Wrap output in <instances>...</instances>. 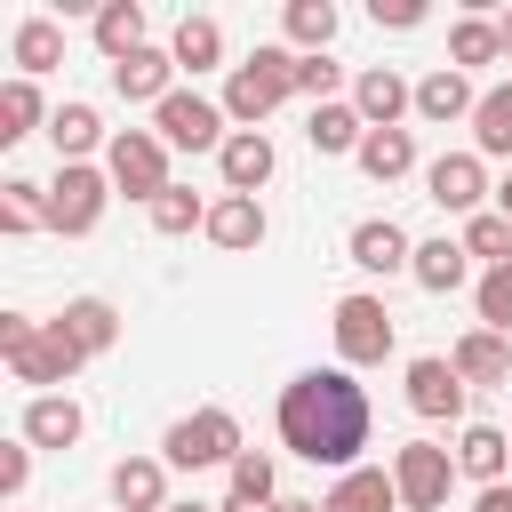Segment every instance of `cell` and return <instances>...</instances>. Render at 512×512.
Masks as SVG:
<instances>
[{"label":"cell","instance_id":"obj_20","mask_svg":"<svg viewBox=\"0 0 512 512\" xmlns=\"http://www.w3.org/2000/svg\"><path fill=\"white\" fill-rule=\"evenodd\" d=\"M320 512H400V488H392V464H352L328 496H320Z\"/></svg>","mask_w":512,"mask_h":512},{"label":"cell","instance_id":"obj_18","mask_svg":"<svg viewBox=\"0 0 512 512\" xmlns=\"http://www.w3.org/2000/svg\"><path fill=\"white\" fill-rule=\"evenodd\" d=\"M448 368H456L464 384H512V336H496V328H464L456 352H448Z\"/></svg>","mask_w":512,"mask_h":512},{"label":"cell","instance_id":"obj_23","mask_svg":"<svg viewBox=\"0 0 512 512\" xmlns=\"http://www.w3.org/2000/svg\"><path fill=\"white\" fill-rule=\"evenodd\" d=\"M408 272H416L424 296H456V288L472 280V248L448 240V232H440V240H416V264H408Z\"/></svg>","mask_w":512,"mask_h":512},{"label":"cell","instance_id":"obj_37","mask_svg":"<svg viewBox=\"0 0 512 512\" xmlns=\"http://www.w3.org/2000/svg\"><path fill=\"white\" fill-rule=\"evenodd\" d=\"M272 488H280L272 456H264V448H240V456H232V504H280Z\"/></svg>","mask_w":512,"mask_h":512},{"label":"cell","instance_id":"obj_4","mask_svg":"<svg viewBox=\"0 0 512 512\" xmlns=\"http://www.w3.org/2000/svg\"><path fill=\"white\" fill-rule=\"evenodd\" d=\"M160 456H168L176 472H208V464L232 472V456H240V416H232V408H192V416L168 424Z\"/></svg>","mask_w":512,"mask_h":512},{"label":"cell","instance_id":"obj_39","mask_svg":"<svg viewBox=\"0 0 512 512\" xmlns=\"http://www.w3.org/2000/svg\"><path fill=\"white\" fill-rule=\"evenodd\" d=\"M472 304H480V328H496V336H512V264H496V272H480V288H472Z\"/></svg>","mask_w":512,"mask_h":512},{"label":"cell","instance_id":"obj_47","mask_svg":"<svg viewBox=\"0 0 512 512\" xmlns=\"http://www.w3.org/2000/svg\"><path fill=\"white\" fill-rule=\"evenodd\" d=\"M496 32H504V56H512V8H504V16H496Z\"/></svg>","mask_w":512,"mask_h":512},{"label":"cell","instance_id":"obj_17","mask_svg":"<svg viewBox=\"0 0 512 512\" xmlns=\"http://www.w3.org/2000/svg\"><path fill=\"white\" fill-rule=\"evenodd\" d=\"M352 264L392 280V272H408V264H416V240H408L392 216H368V224H352Z\"/></svg>","mask_w":512,"mask_h":512},{"label":"cell","instance_id":"obj_9","mask_svg":"<svg viewBox=\"0 0 512 512\" xmlns=\"http://www.w3.org/2000/svg\"><path fill=\"white\" fill-rule=\"evenodd\" d=\"M392 312H384V296H336V360L344 368H376L384 352H392Z\"/></svg>","mask_w":512,"mask_h":512},{"label":"cell","instance_id":"obj_5","mask_svg":"<svg viewBox=\"0 0 512 512\" xmlns=\"http://www.w3.org/2000/svg\"><path fill=\"white\" fill-rule=\"evenodd\" d=\"M104 176H112V192H128V200H160L176 176H168V144L152 136V128H112V144H104Z\"/></svg>","mask_w":512,"mask_h":512},{"label":"cell","instance_id":"obj_48","mask_svg":"<svg viewBox=\"0 0 512 512\" xmlns=\"http://www.w3.org/2000/svg\"><path fill=\"white\" fill-rule=\"evenodd\" d=\"M216 512H272V504H216Z\"/></svg>","mask_w":512,"mask_h":512},{"label":"cell","instance_id":"obj_21","mask_svg":"<svg viewBox=\"0 0 512 512\" xmlns=\"http://www.w3.org/2000/svg\"><path fill=\"white\" fill-rule=\"evenodd\" d=\"M472 112H480V96H472V80H464L456 64H440V72L416 80V120L448 128V120H472Z\"/></svg>","mask_w":512,"mask_h":512},{"label":"cell","instance_id":"obj_25","mask_svg":"<svg viewBox=\"0 0 512 512\" xmlns=\"http://www.w3.org/2000/svg\"><path fill=\"white\" fill-rule=\"evenodd\" d=\"M48 144H56V168H64V160H88V152L112 144V136H104V120H96V104H56V112H48Z\"/></svg>","mask_w":512,"mask_h":512},{"label":"cell","instance_id":"obj_12","mask_svg":"<svg viewBox=\"0 0 512 512\" xmlns=\"http://www.w3.org/2000/svg\"><path fill=\"white\" fill-rule=\"evenodd\" d=\"M272 168H280V152H272V136H264V128H232V136H224V152H216L224 192H248V200L272 184Z\"/></svg>","mask_w":512,"mask_h":512},{"label":"cell","instance_id":"obj_6","mask_svg":"<svg viewBox=\"0 0 512 512\" xmlns=\"http://www.w3.org/2000/svg\"><path fill=\"white\" fill-rule=\"evenodd\" d=\"M448 480H456V448H440V440H400L392 448L400 512H440L448 504Z\"/></svg>","mask_w":512,"mask_h":512},{"label":"cell","instance_id":"obj_28","mask_svg":"<svg viewBox=\"0 0 512 512\" xmlns=\"http://www.w3.org/2000/svg\"><path fill=\"white\" fill-rule=\"evenodd\" d=\"M472 152H480V160H512V80H504V88H480Z\"/></svg>","mask_w":512,"mask_h":512},{"label":"cell","instance_id":"obj_42","mask_svg":"<svg viewBox=\"0 0 512 512\" xmlns=\"http://www.w3.org/2000/svg\"><path fill=\"white\" fill-rule=\"evenodd\" d=\"M368 16H376L384 32H416V24H424V0H368Z\"/></svg>","mask_w":512,"mask_h":512},{"label":"cell","instance_id":"obj_26","mask_svg":"<svg viewBox=\"0 0 512 512\" xmlns=\"http://www.w3.org/2000/svg\"><path fill=\"white\" fill-rule=\"evenodd\" d=\"M352 160H360L368 184H400V176L416 168V136H408V128H368V144H360Z\"/></svg>","mask_w":512,"mask_h":512},{"label":"cell","instance_id":"obj_45","mask_svg":"<svg viewBox=\"0 0 512 512\" xmlns=\"http://www.w3.org/2000/svg\"><path fill=\"white\" fill-rule=\"evenodd\" d=\"M496 216H512V176H504V184H496Z\"/></svg>","mask_w":512,"mask_h":512},{"label":"cell","instance_id":"obj_44","mask_svg":"<svg viewBox=\"0 0 512 512\" xmlns=\"http://www.w3.org/2000/svg\"><path fill=\"white\" fill-rule=\"evenodd\" d=\"M272 512H320V504H304V496H280V504H272Z\"/></svg>","mask_w":512,"mask_h":512},{"label":"cell","instance_id":"obj_7","mask_svg":"<svg viewBox=\"0 0 512 512\" xmlns=\"http://www.w3.org/2000/svg\"><path fill=\"white\" fill-rule=\"evenodd\" d=\"M104 200H112V176H104V168H88V160H64V168H56V184H48V232H64V240L96 232Z\"/></svg>","mask_w":512,"mask_h":512},{"label":"cell","instance_id":"obj_19","mask_svg":"<svg viewBox=\"0 0 512 512\" xmlns=\"http://www.w3.org/2000/svg\"><path fill=\"white\" fill-rule=\"evenodd\" d=\"M112 504L120 512H168V456H120L112 464Z\"/></svg>","mask_w":512,"mask_h":512},{"label":"cell","instance_id":"obj_2","mask_svg":"<svg viewBox=\"0 0 512 512\" xmlns=\"http://www.w3.org/2000/svg\"><path fill=\"white\" fill-rule=\"evenodd\" d=\"M0 360L16 368V384H32V392H48V384H72L88 360L48 328V320H32V312H0Z\"/></svg>","mask_w":512,"mask_h":512},{"label":"cell","instance_id":"obj_41","mask_svg":"<svg viewBox=\"0 0 512 512\" xmlns=\"http://www.w3.org/2000/svg\"><path fill=\"white\" fill-rule=\"evenodd\" d=\"M296 96L336 104V64H328V56H296Z\"/></svg>","mask_w":512,"mask_h":512},{"label":"cell","instance_id":"obj_29","mask_svg":"<svg viewBox=\"0 0 512 512\" xmlns=\"http://www.w3.org/2000/svg\"><path fill=\"white\" fill-rule=\"evenodd\" d=\"M280 24H288V48H296V56H328V40H336V0H288Z\"/></svg>","mask_w":512,"mask_h":512},{"label":"cell","instance_id":"obj_35","mask_svg":"<svg viewBox=\"0 0 512 512\" xmlns=\"http://www.w3.org/2000/svg\"><path fill=\"white\" fill-rule=\"evenodd\" d=\"M152 232H168V240L208 232V200H200V192H184V184H168V192L152 200Z\"/></svg>","mask_w":512,"mask_h":512},{"label":"cell","instance_id":"obj_24","mask_svg":"<svg viewBox=\"0 0 512 512\" xmlns=\"http://www.w3.org/2000/svg\"><path fill=\"white\" fill-rule=\"evenodd\" d=\"M456 472L480 480V488H496V480L512 472V432H496V424H464V440H456Z\"/></svg>","mask_w":512,"mask_h":512},{"label":"cell","instance_id":"obj_10","mask_svg":"<svg viewBox=\"0 0 512 512\" xmlns=\"http://www.w3.org/2000/svg\"><path fill=\"white\" fill-rule=\"evenodd\" d=\"M424 200L472 224V216H480V200H488V160H480V152H440V160L424 168Z\"/></svg>","mask_w":512,"mask_h":512},{"label":"cell","instance_id":"obj_15","mask_svg":"<svg viewBox=\"0 0 512 512\" xmlns=\"http://www.w3.org/2000/svg\"><path fill=\"white\" fill-rule=\"evenodd\" d=\"M48 328H56V336H64L80 360H96V352H112V344H120V312H112L104 296H72V304H64Z\"/></svg>","mask_w":512,"mask_h":512},{"label":"cell","instance_id":"obj_14","mask_svg":"<svg viewBox=\"0 0 512 512\" xmlns=\"http://www.w3.org/2000/svg\"><path fill=\"white\" fill-rule=\"evenodd\" d=\"M352 112H360L368 128H400V120L416 112V88H408L392 64H368V72L352 80Z\"/></svg>","mask_w":512,"mask_h":512},{"label":"cell","instance_id":"obj_8","mask_svg":"<svg viewBox=\"0 0 512 512\" xmlns=\"http://www.w3.org/2000/svg\"><path fill=\"white\" fill-rule=\"evenodd\" d=\"M152 136L168 152H224V104H208L200 88H176L160 112H152Z\"/></svg>","mask_w":512,"mask_h":512},{"label":"cell","instance_id":"obj_40","mask_svg":"<svg viewBox=\"0 0 512 512\" xmlns=\"http://www.w3.org/2000/svg\"><path fill=\"white\" fill-rule=\"evenodd\" d=\"M24 480H32V440H8V448H0V504H8V512H16Z\"/></svg>","mask_w":512,"mask_h":512},{"label":"cell","instance_id":"obj_3","mask_svg":"<svg viewBox=\"0 0 512 512\" xmlns=\"http://www.w3.org/2000/svg\"><path fill=\"white\" fill-rule=\"evenodd\" d=\"M288 96H296V48H256V56L232 64V80H224V120L264 128Z\"/></svg>","mask_w":512,"mask_h":512},{"label":"cell","instance_id":"obj_27","mask_svg":"<svg viewBox=\"0 0 512 512\" xmlns=\"http://www.w3.org/2000/svg\"><path fill=\"white\" fill-rule=\"evenodd\" d=\"M96 48H104L112 64H128L136 48H152V40H144V0H104V8H96Z\"/></svg>","mask_w":512,"mask_h":512},{"label":"cell","instance_id":"obj_46","mask_svg":"<svg viewBox=\"0 0 512 512\" xmlns=\"http://www.w3.org/2000/svg\"><path fill=\"white\" fill-rule=\"evenodd\" d=\"M168 512H216V504H200V496H184V504H168Z\"/></svg>","mask_w":512,"mask_h":512},{"label":"cell","instance_id":"obj_31","mask_svg":"<svg viewBox=\"0 0 512 512\" xmlns=\"http://www.w3.org/2000/svg\"><path fill=\"white\" fill-rule=\"evenodd\" d=\"M304 144H312V152H360V144H368V120H360L352 104H312Z\"/></svg>","mask_w":512,"mask_h":512},{"label":"cell","instance_id":"obj_1","mask_svg":"<svg viewBox=\"0 0 512 512\" xmlns=\"http://www.w3.org/2000/svg\"><path fill=\"white\" fill-rule=\"evenodd\" d=\"M280 448L304 456V464H328V472H352V456L368 448V392L352 384V368H304L280 384Z\"/></svg>","mask_w":512,"mask_h":512},{"label":"cell","instance_id":"obj_33","mask_svg":"<svg viewBox=\"0 0 512 512\" xmlns=\"http://www.w3.org/2000/svg\"><path fill=\"white\" fill-rule=\"evenodd\" d=\"M40 224H48V184L8 176V184H0V232H8V240H24V232H40Z\"/></svg>","mask_w":512,"mask_h":512},{"label":"cell","instance_id":"obj_43","mask_svg":"<svg viewBox=\"0 0 512 512\" xmlns=\"http://www.w3.org/2000/svg\"><path fill=\"white\" fill-rule=\"evenodd\" d=\"M472 512H512V480H496V488H480V496H472Z\"/></svg>","mask_w":512,"mask_h":512},{"label":"cell","instance_id":"obj_36","mask_svg":"<svg viewBox=\"0 0 512 512\" xmlns=\"http://www.w3.org/2000/svg\"><path fill=\"white\" fill-rule=\"evenodd\" d=\"M40 120H48V112H40V88H32V80H8V88H0V144H24Z\"/></svg>","mask_w":512,"mask_h":512},{"label":"cell","instance_id":"obj_32","mask_svg":"<svg viewBox=\"0 0 512 512\" xmlns=\"http://www.w3.org/2000/svg\"><path fill=\"white\" fill-rule=\"evenodd\" d=\"M64 64V32L48 24V16H24L16 24V80H40V72H56Z\"/></svg>","mask_w":512,"mask_h":512},{"label":"cell","instance_id":"obj_34","mask_svg":"<svg viewBox=\"0 0 512 512\" xmlns=\"http://www.w3.org/2000/svg\"><path fill=\"white\" fill-rule=\"evenodd\" d=\"M496 56H504L496 16H456V32H448V64H456V72H472V64H496Z\"/></svg>","mask_w":512,"mask_h":512},{"label":"cell","instance_id":"obj_16","mask_svg":"<svg viewBox=\"0 0 512 512\" xmlns=\"http://www.w3.org/2000/svg\"><path fill=\"white\" fill-rule=\"evenodd\" d=\"M112 88H120L128 104H152V112H160V104L176 96V56H168V48H136L128 64H112Z\"/></svg>","mask_w":512,"mask_h":512},{"label":"cell","instance_id":"obj_30","mask_svg":"<svg viewBox=\"0 0 512 512\" xmlns=\"http://www.w3.org/2000/svg\"><path fill=\"white\" fill-rule=\"evenodd\" d=\"M168 56H176V72H216L224 64V24L216 16H184L176 40H168Z\"/></svg>","mask_w":512,"mask_h":512},{"label":"cell","instance_id":"obj_22","mask_svg":"<svg viewBox=\"0 0 512 512\" xmlns=\"http://www.w3.org/2000/svg\"><path fill=\"white\" fill-rule=\"evenodd\" d=\"M208 240L232 248V256L264 248V208H256L248 192H216V200H208Z\"/></svg>","mask_w":512,"mask_h":512},{"label":"cell","instance_id":"obj_38","mask_svg":"<svg viewBox=\"0 0 512 512\" xmlns=\"http://www.w3.org/2000/svg\"><path fill=\"white\" fill-rule=\"evenodd\" d=\"M456 240H464L472 256H488V272H496V264H512V216H496V208H480Z\"/></svg>","mask_w":512,"mask_h":512},{"label":"cell","instance_id":"obj_13","mask_svg":"<svg viewBox=\"0 0 512 512\" xmlns=\"http://www.w3.org/2000/svg\"><path fill=\"white\" fill-rule=\"evenodd\" d=\"M80 432H88V416H80L72 392H32V400H24L16 440H32V448H80Z\"/></svg>","mask_w":512,"mask_h":512},{"label":"cell","instance_id":"obj_11","mask_svg":"<svg viewBox=\"0 0 512 512\" xmlns=\"http://www.w3.org/2000/svg\"><path fill=\"white\" fill-rule=\"evenodd\" d=\"M464 376L448 368V352H416L408 360V408L424 416V424H448V416H464Z\"/></svg>","mask_w":512,"mask_h":512}]
</instances>
